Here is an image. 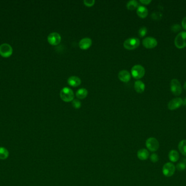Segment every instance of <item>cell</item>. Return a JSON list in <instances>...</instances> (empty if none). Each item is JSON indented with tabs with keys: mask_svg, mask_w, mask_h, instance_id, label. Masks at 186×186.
<instances>
[{
	"mask_svg": "<svg viewBox=\"0 0 186 186\" xmlns=\"http://www.w3.org/2000/svg\"><path fill=\"white\" fill-rule=\"evenodd\" d=\"M9 156V152L6 148L3 147H0V159L6 160Z\"/></svg>",
	"mask_w": 186,
	"mask_h": 186,
	"instance_id": "cell-21",
	"label": "cell"
},
{
	"mask_svg": "<svg viewBox=\"0 0 186 186\" xmlns=\"http://www.w3.org/2000/svg\"><path fill=\"white\" fill-rule=\"evenodd\" d=\"M138 6V2L136 0H131L128 2L126 5L127 9L129 10H133Z\"/></svg>",
	"mask_w": 186,
	"mask_h": 186,
	"instance_id": "cell-22",
	"label": "cell"
},
{
	"mask_svg": "<svg viewBox=\"0 0 186 186\" xmlns=\"http://www.w3.org/2000/svg\"><path fill=\"white\" fill-rule=\"evenodd\" d=\"M68 83L70 86L77 87L80 85L81 84V80L78 76H70L68 79Z\"/></svg>",
	"mask_w": 186,
	"mask_h": 186,
	"instance_id": "cell-14",
	"label": "cell"
},
{
	"mask_svg": "<svg viewBox=\"0 0 186 186\" xmlns=\"http://www.w3.org/2000/svg\"><path fill=\"white\" fill-rule=\"evenodd\" d=\"M118 78L119 80L123 82L127 83L131 79V74L126 70H122L118 74Z\"/></svg>",
	"mask_w": 186,
	"mask_h": 186,
	"instance_id": "cell-13",
	"label": "cell"
},
{
	"mask_svg": "<svg viewBox=\"0 0 186 186\" xmlns=\"http://www.w3.org/2000/svg\"><path fill=\"white\" fill-rule=\"evenodd\" d=\"M181 29V26L179 24H174L171 26V30L174 32L179 31Z\"/></svg>",
	"mask_w": 186,
	"mask_h": 186,
	"instance_id": "cell-27",
	"label": "cell"
},
{
	"mask_svg": "<svg viewBox=\"0 0 186 186\" xmlns=\"http://www.w3.org/2000/svg\"><path fill=\"white\" fill-rule=\"evenodd\" d=\"M145 70L144 67L140 65H134L131 69V74L133 77L136 79H140L144 76Z\"/></svg>",
	"mask_w": 186,
	"mask_h": 186,
	"instance_id": "cell-3",
	"label": "cell"
},
{
	"mask_svg": "<svg viewBox=\"0 0 186 186\" xmlns=\"http://www.w3.org/2000/svg\"><path fill=\"white\" fill-rule=\"evenodd\" d=\"M183 104L184 105H186V98L184 99V100L183 101Z\"/></svg>",
	"mask_w": 186,
	"mask_h": 186,
	"instance_id": "cell-32",
	"label": "cell"
},
{
	"mask_svg": "<svg viewBox=\"0 0 186 186\" xmlns=\"http://www.w3.org/2000/svg\"><path fill=\"white\" fill-rule=\"evenodd\" d=\"M182 26L184 29L186 30V17L184 18V19L182 20Z\"/></svg>",
	"mask_w": 186,
	"mask_h": 186,
	"instance_id": "cell-30",
	"label": "cell"
},
{
	"mask_svg": "<svg viewBox=\"0 0 186 186\" xmlns=\"http://www.w3.org/2000/svg\"><path fill=\"white\" fill-rule=\"evenodd\" d=\"M151 162L153 163L157 162L159 160L158 156L156 153H152L150 157Z\"/></svg>",
	"mask_w": 186,
	"mask_h": 186,
	"instance_id": "cell-28",
	"label": "cell"
},
{
	"mask_svg": "<svg viewBox=\"0 0 186 186\" xmlns=\"http://www.w3.org/2000/svg\"><path fill=\"white\" fill-rule=\"evenodd\" d=\"M184 89H186V81L185 83H184Z\"/></svg>",
	"mask_w": 186,
	"mask_h": 186,
	"instance_id": "cell-33",
	"label": "cell"
},
{
	"mask_svg": "<svg viewBox=\"0 0 186 186\" xmlns=\"http://www.w3.org/2000/svg\"><path fill=\"white\" fill-rule=\"evenodd\" d=\"M88 91L87 89L85 88H82L78 90L76 93V95L78 98L82 99L84 98H85L88 95Z\"/></svg>",
	"mask_w": 186,
	"mask_h": 186,
	"instance_id": "cell-19",
	"label": "cell"
},
{
	"mask_svg": "<svg viewBox=\"0 0 186 186\" xmlns=\"http://www.w3.org/2000/svg\"><path fill=\"white\" fill-rule=\"evenodd\" d=\"M140 41L137 38H130L127 39L124 43V46L128 50H133L138 47Z\"/></svg>",
	"mask_w": 186,
	"mask_h": 186,
	"instance_id": "cell-4",
	"label": "cell"
},
{
	"mask_svg": "<svg viewBox=\"0 0 186 186\" xmlns=\"http://www.w3.org/2000/svg\"><path fill=\"white\" fill-rule=\"evenodd\" d=\"M13 48L7 43H3L0 46V55L2 57H9L13 54Z\"/></svg>",
	"mask_w": 186,
	"mask_h": 186,
	"instance_id": "cell-7",
	"label": "cell"
},
{
	"mask_svg": "<svg viewBox=\"0 0 186 186\" xmlns=\"http://www.w3.org/2000/svg\"><path fill=\"white\" fill-rule=\"evenodd\" d=\"M140 2L144 5H148L151 2V0H140Z\"/></svg>",
	"mask_w": 186,
	"mask_h": 186,
	"instance_id": "cell-31",
	"label": "cell"
},
{
	"mask_svg": "<svg viewBox=\"0 0 186 186\" xmlns=\"http://www.w3.org/2000/svg\"><path fill=\"white\" fill-rule=\"evenodd\" d=\"M179 153L175 150H172L169 153V158L172 162H176L179 160Z\"/></svg>",
	"mask_w": 186,
	"mask_h": 186,
	"instance_id": "cell-18",
	"label": "cell"
},
{
	"mask_svg": "<svg viewBox=\"0 0 186 186\" xmlns=\"http://www.w3.org/2000/svg\"><path fill=\"white\" fill-rule=\"evenodd\" d=\"M146 148L151 152H155L158 150L160 147L158 141L153 137H150L145 142Z\"/></svg>",
	"mask_w": 186,
	"mask_h": 186,
	"instance_id": "cell-5",
	"label": "cell"
},
{
	"mask_svg": "<svg viewBox=\"0 0 186 186\" xmlns=\"http://www.w3.org/2000/svg\"><path fill=\"white\" fill-rule=\"evenodd\" d=\"M183 104V100L181 98H175L170 101L168 107L170 110H174L177 109L180 107Z\"/></svg>",
	"mask_w": 186,
	"mask_h": 186,
	"instance_id": "cell-10",
	"label": "cell"
},
{
	"mask_svg": "<svg viewBox=\"0 0 186 186\" xmlns=\"http://www.w3.org/2000/svg\"><path fill=\"white\" fill-rule=\"evenodd\" d=\"M137 157L141 160H145L149 157V152L145 148L140 149L137 152Z\"/></svg>",
	"mask_w": 186,
	"mask_h": 186,
	"instance_id": "cell-15",
	"label": "cell"
},
{
	"mask_svg": "<svg viewBox=\"0 0 186 186\" xmlns=\"http://www.w3.org/2000/svg\"><path fill=\"white\" fill-rule=\"evenodd\" d=\"M137 13L140 18H145L148 14V10L145 7L140 6L137 8Z\"/></svg>",
	"mask_w": 186,
	"mask_h": 186,
	"instance_id": "cell-16",
	"label": "cell"
},
{
	"mask_svg": "<svg viewBox=\"0 0 186 186\" xmlns=\"http://www.w3.org/2000/svg\"><path fill=\"white\" fill-rule=\"evenodd\" d=\"M176 168L179 171H184L186 169V160L185 159L176 165Z\"/></svg>",
	"mask_w": 186,
	"mask_h": 186,
	"instance_id": "cell-23",
	"label": "cell"
},
{
	"mask_svg": "<svg viewBox=\"0 0 186 186\" xmlns=\"http://www.w3.org/2000/svg\"><path fill=\"white\" fill-rule=\"evenodd\" d=\"M72 104H73V107L75 109H79L81 107V102L77 99H75L73 100Z\"/></svg>",
	"mask_w": 186,
	"mask_h": 186,
	"instance_id": "cell-26",
	"label": "cell"
},
{
	"mask_svg": "<svg viewBox=\"0 0 186 186\" xmlns=\"http://www.w3.org/2000/svg\"><path fill=\"white\" fill-rule=\"evenodd\" d=\"M170 90L175 95H179L182 92V86L180 81L176 79H173L170 82Z\"/></svg>",
	"mask_w": 186,
	"mask_h": 186,
	"instance_id": "cell-8",
	"label": "cell"
},
{
	"mask_svg": "<svg viewBox=\"0 0 186 186\" xmlns=\"http://www.w3.org/2000/svg\"><path fill=\"white\" fill-rule=\"evenodd\" d=\"M83 3L87 7H92L95 3L94 0H85L83 1Z\"/></svg>",
	"mask_w": 186,
	"mask_h": 186,
	"instance_id": "cell-29",
	"label": "cell"
},
{
	"mask_svg": "<svg viewBox=\"0 0 186 186\" xmlns=\"http://www.w3.org/2000/svg\"><path fill=\"white\" fill-rule=\"evenodd\" d=\"M143 44L146 48L152 49L157 45V41L153 37H148L143 39Z\"/></svg>",
	"mask_w": 186,
	"mask_h": 186,
	"instance_id": "cell-11",
	"label": "cell"
},
{
	"mask_svg": "<svg viewBox=\"0 0 186 186\" xmlns=\"http://www.w3.org/2000/svg\"><path fill=\"white\" fill-rule=\"evenodd\" d=\"M176 170V167L172 163L168 162L163 165L162 172L165 176L169 177L172 176L174 174Z\"/></svg>",
	"mask_w": 186,
	"mask_h": 186,
	"instance_id": "cell-6",
	"label": "cell"
},
{
	"mask_svg": "<svg viewBox=\"0 0 186 186\" xmlns=\"http://www.w3.org/2000/svg\"><path fill=\"white\" fill-rule=\"evenodd\" d=\"M47 41L51 45L57 46L61 41V36L57 32H52L47 37Z\"/></svg>",
	"mask_w": 186,
	"mask_h": 186,
	"instance_id": "cell-9",
	"label": "cell"
},
{
	"mask_svg": "<svg viewBox=\"0 0 186 186\" xmlns=\"http://www.w3.org/2000/svg\"><path fill=\"white\" fill-rule=\"evenodd\" d=\"M175 44L177 48L182 49L186 46V32H180L175 39Z\"/></svg>",
	"mask_w": 186,
	"mask_h": 186,
	"instance_id": "cell-2",
	"label": "cell"
},
{
	"mask_svg": "<svg viewBox=\"0 0 186 186\" xmlns=\"http://www.w3.org/2000/svg\"><path fill=\"white\" fill-rule=\"evenodd\" d=\"M92 41L90 38H83L79 42V46L82 50H87L92 46Z\"/></svg>",
	"mask_w": 186,
	"mask_h": 186,
	"instance_id": "cell-12",
	"label": "cell"
},
{
	"mask_svg": "<svg viewBox=\"0 0 186 186\" xmlns=\"http://www.w3.org/2000/svg\"><path fill=\"white\" fill-rule=\"evenodd\" d=\"M147 29H146V27H141L140 28L138 31V34H139V36L140 37H143L144 36L146 35L147 34Z\"/></svg>",
	"mask_w": 186,
	"mask_h": 186,
	"instance_id": "cell-25",
	"label": "cell"
},
{
	"mask_svg": "<svg viewBox=\"0 0 186 186\" xmlns=\"http://www.w3.org/2000/svg\"><path fill=\"white\" fill-rule=\"evenodd\" d=\"M145 86L144 83L140 80H137L134 83V89L138 93H142L144 92Z\"/></svg>",
	"mask_w": 186,
	"mask_h": 186,
	"instance_id": "cell-17",
	"label": "cell"
},
{
	"mask_svg": "<svg viewBox=\"0 0 186 186\" xmlns=\"http://www.w3.org/2000/svg\"><path fill=\"white\" fill-rule=\"evenodd\" d=\"M180 152L183 155L186 156V140H182L180 142L178 145Z\"/></svg>",
	"mask_w": 186,
	"mask_h": 186,
	"instance_id": "cell-20",
	"label": "cell"
},
{
	"mask_svg": "<svg viewBox=\"0 0 186 186\" xmlns=\"http://www.w3.org/2000/svg\"><path fill=\"white\" fill-rule=\"evenodd\" d=\"M60 96L61 99L64 102H70L73 100L75 95L73 90L67 87H64L60 92Z\"/></svg>",
	"mask_w": 186,
	"mask_h": 186,
	"instance_id": "cell-1",
	"label": "cell"
},
{
	"mask_svg": "<svg viewBox=\"0 0 186 186\" xmlns=\"http://www.w3.org/2000/svg\"><path fill=\"white\" fill-rule=\"evenodd\" d=\"M163 15L162 14V13L159 12H154L152 13L151 14V18L152 19H153V20H159L162 19V18Z\"/></svg>",
	"mask_w": 186,
	"mask_h": 186,
	"instance_id": "cell-24",
	"label": "cell"
}]
</instances>
